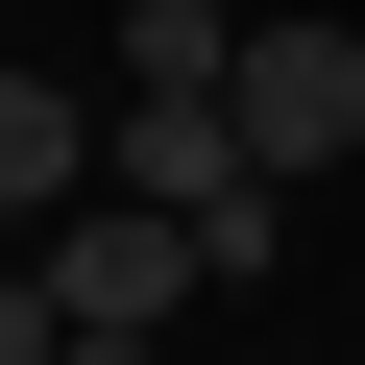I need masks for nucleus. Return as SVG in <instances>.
I'll use <instances>...</instances> for the list:
<instances>
[{"instance_id":"nucleus-2","label":"nucleus","mask_w":365,"mask_h":365,"mask_svg":"<svg viewBox=\"0 0 365 365\" xmlns=\"http://www.w3.org/2000/svg\"><path fill=\"white\" fill-rule=\"evenodd\" d=\"M170 292H220L170 195H73V220H49V317H73V341H170Z\"/></svg>"},{"instance_id":"nucleus-6","label":"nucleus","mask_w":365,"mask_h":365,"mask_svg":"<svg viewBox=\"0 0 365 365\" xmlns=\"http://www.w3.org/2000/svg\"><path fill=\"white\" fill-rule=\"evenodd\" d=\"M49 365H170V341H49Z\"/></svg>"},{"instance_id":"nucleus-1","label":"nucleus","mask_w":365,"mask_h":365,"mask_svg":"<svg viewBox=\"0 0 365 365\" xmlns=\"http://www.w3.org/2000/svg\"><path fill=\"white\" fill-rule=\"evenodd\" d=\"M220 122H244V170H268V195H317V170L365 146V25H244Z\"/></svg>"},{"instance_id":"nucleus-4","label":"nucleus","mask_w":365,"mask_h":365,"mask_svg":"<svg viewBox=\"0 0 365 365\" xmlns=\"http://www.w3.org/2000/svg\"><path fill=\"white\" fill-rule=\"evenodd\" d=\"M244 73V0H122V98H220Z\"/></svg>"},{"instance_id":"nucleus-5","label":"nucleus","mask_w":365,"mask_h":365,"mask_svg":"<svg viewBox=\"0 0 365 365\" xmlns=\"http://www.w3.org/2000/svg\"><path fill=\"white\" fill-rule=\"evenodd\" d=\"M73 317H49V244H0V365H49Z\"/></svg>"},{"instance_id":"nucleus-3","label":"nucleus","mask_w":365,"mask_h":365,"mask_svg":"<svg viewBox=\"0 0 365 365\" xmlns=\"http://www.w3.org/2000/svg\"><path fill=\"white\" fill-rule=\"evenodd\" d=\"M73 195H98V98L73 73H0V244H49Z\"/></svg>"}]
</instances>
